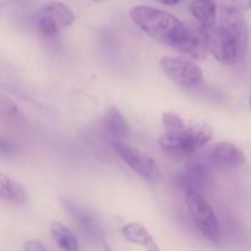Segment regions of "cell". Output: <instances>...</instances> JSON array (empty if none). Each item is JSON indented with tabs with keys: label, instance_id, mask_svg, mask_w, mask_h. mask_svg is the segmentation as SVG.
<instances>
[{
	"label": "cell",
	"instance_id": "obj_17",
	"mask_svg": "<svg viewBox=\"0 0 251 251\" xmlns=\"http://www.w3.org/2000/svg\"><path fill=\"white\" fill-rule=\"evenodd\" d=\"M162 124H163L166 131H173L179 130L185 126V122L183 118L176 112H166L162 115Z\"/></svg>",
	"mask_w": 251,
	"mask_h": 251
},
{
	"label": "cell",
	"instance_id": "obj_21",
	"mask_svg": "<svg viewBox=\"0 0 251 251\" xmlns=\"http://www.w3.org/2000/svg\"><path fill=\"white\" fill-rule=\"evenodd\" d=\"M157 1L161 2V4H163V5H168V6H173V5L179 4V2H180L181 0H157Z\"/></svg>",
	"mask_w": 251,
	"mask_h": 251
},
{
	"label": "cell",
	"instance_id": "obj_8",
	"mask_svg": "<svg viewBox=\"0 0 251 251\" xmlns=\"http://www.w3.org/2000/svg\"><path fill=\"white\" fill-rule=\"evenodd\" d=\"M59 200H60L61 206L66 211V213L71 216V218L85 230V233H87L91 238H95L97 240L102 239L103 235H104L102 223L95 213L91 212L88 208L78 205L73 199L66 198V196H60Z\"/></svg>",
	"mask_w": 251,
	"mask_h": 251
},
{
	"label": "cell",
	"instance_id": "obj_5",
	"mask_svg": "<svg viewBox=\"0 0 251 251\" xmlns=\"http://www.w3.org/2000/svg\"><path fill=\"white\" fill-rule=\"evenodd\" d=\"M159 66L167 77L183 88L196 87L203 81L200 66L186 56H164L159 61Z\"/></svg>",
	"mask_w": 251,
	"mask_h": 251
},
{
	"label": "cell",
	"instance_id": "obj_2",
	"mask_svg": "<svg viewBox=\"0 0 251 251\" xmlns=\"http://www.w3.org/2000/svg\"><path fill=\"white\" fill-rule=\"evenodd\" d=\"M213 137V129L208 124L185 125L179 130L166 131L158 140L159 147L171 154L195 153L206 146Z\"/></svg>",
	"mask_w": 251,
	"mask_h": 251
},
{
	"label": "cell",
	"instance_id": "obj_18",
	"mask_svg": "<svg viewBox=\"0 0 251 251\" xmlns=\"http://www.w3.org/2000/svg\"><path fill=\"white\" fill-rule=\"evenodd\" d=\"M220 7L235 9L239 11H247L251 9V0H212Z\"/></svg>",
	"mask_w": 251,
	"mask_h": 251
},
{
	"label": "cell",
	"instance_id": "obj_6",
	"mask_svg": "<svg viewBox=\"0 0 251 251\" xmlns=\"http://www.w3.org/2000/svg\"><path fill=\"white\" fill-rule=\"evenodd\" d=\"M113 149L123 159V162L145 180L150 183H158L161 180L162 174L159 167L151 156L119 140L113 141Z\"/></svg>",
	"mask_w": 251,
	"mask_h": 251
},
{
	"label": "cell",
	"instance_id": "obj_14",
	"mask_svg": "<svg viewBox=\"0 0 251 251\" xmlns=\"http://www.w3.org/2000/svg\"><path fill=\"white\" fill-rule=\"evenodd\" d=\"M39 11L44 12V14H47L48 16H50L51 19L60 26L61 29L71 26L76 19L73 10H71L68 5H65L64 2L60 1L47 2V4H44L43 6L39 9Z\"/></svg>",
	"mask_w": 251,
	"mask_h": 251
},
{
	"label": "cell",
	"instance_id": "obj_11",
	"mask_svg": "<svg viewBox=\"0 0 251 251\" xmlns=\"http://www.w3.org/2000/svg\"><path fill=\"white\" fill-rule=\"evenodd\" d=\"M103 125H104L105 131L114 140L123 141L130 134V127L127 125L126 119L118 108L112 107L105 112L104 118H103Z\"/></svg>",
	"mask_w": 251,
	"mask_h": 251
},
{
	"label": "cell",
	"instance_id": "obj_20",
	"mask_svg": "<svg viewBox=\"0 0 251 251\" xmlns=\"http://www.w3.org/2000/svg\"><path fill=\"white\" fill-rule=\"evenodd\" d=\"M22 249L26 251H43L46 250L47 248L46 245L42 244V242H39V240H28V242L25 243Z\"/></svg>",
	"mask_w": 251,
	"mask_h": 251
},
{
	"label": "cell",
	"instance_id": "obj_4",
	"mask_svg": "<svg viewBox=\"0 0 251 251\" xmlns=\"http://www.w3.org/2000/svg\"><path fill=\"white\" fill-rule=\"evenodd\" d=\"M184 196L189 213L201 234L211 242H218L221 234L220 222L213 208L203 198L201 191L188 190L184 193Z\"/></svg>",
	"mask_w": 251,
	"mask_h": 251
},
{
	"label": "cell",
	"instance_id": "obj_7",
	"mask_svg": "<svg viewBox=\"0 0 251 251\" xmlns=\"http://www.w3.org/2000/svg\"><path fill=\"white\" fill-rule=\"evenodd\" d=\"M203 158L211 166L220 169H235L247 162L244 152L230 142H216L203 152Z\"/></svg>",
	"mask_w": 251,
	"mask_h": 251
},
{
	"label": "cell",
	"instance_id": "obj_22",
	"mask_svg": "<svg viewBox=\"0 0 251 251\" xmlns=\"http://www.w3.org/2000/svg\"><path fill=\"white\" fill-rule=\"evenodd\" d=\"M95 1H102V0H95Z\"/></svg>",
	"mask_w": 251,
	"mask_h": 251
},
{
	"label": "cell",
	"instance_id": "obj_13",
	"mask_svg": "<svg viewBox=\"0 0 251 251\" xmlns=\"http://www.w3.org/2000/svg\"><path fill=\"white\" fill-rule=\"evenodd\" d=\"M122 234L124 235V238L129 242L134 243V244L141 245L142 248L151 251L158 250L156 242H154L153 237L150 234L149 230L141 226L140 223L132 222L126 225L125 227H123Z\"/></svg>",
	"mask_w": 251,
	"mask_h": 251
},
{
	"label": "cell",
	"instance_id": "obj_9",
	"mask_svg": "<svg viewBox=\"0 0 251 251\" xmlns=\"http://www.w3.org/2000/svg\"><path fill=\"white\" fill-rule=\"evenodd\" d=\"M211 176L207 167L201 162L189 164L183 172L176 176V185L183 190V193L188 190L202 191L210 184Z\"/></svg>",
	"mask_w": 251,
	"mask_h": 251
},
{
	"label": "cell",
	"instance_id": "obj_1",
	"mask_svg": "<svg viewBox=\"0 0 251 251\" xmlns=\"http://www.w3.org/2000/svg\"><path fill=\"white\" fill-rule=\"evenodd\" d=\"M130 19L154 41L168 46L195 60H203L208 47L203 32L194 31L174 15L146 5L134 6Z\"/></svg>",
	"mask_w": 251,
	"mask_h": 251
},
{
	"label": "cell",
	"instance_id": "obj_10",
	"mask_svg": "<svg viewBox=\"0 0 251 251\" xmlns=\"http://www.w3.org/2000/svg\"><path fill=\"white\" fill-rule=\"evenodd\" d=\"M189 10L202 29L211 28L217 24V4L212 0H193L189 4Z\"/></svg>",
	"mask_w": 251,
	"mask_h": 251
},
{
	"label": "cell",
	"instance_id": "obj_3",
	"mask_svg": "<svg viewBox=\"0 0 251 251\" xmlns=\"http://www.w3.org/2000/svg\"><path fill=\"white\" fill-rule=\"evenodd\" d=\"M208 50L223 65H234L248 50L249 41L242 38L220 24L202 29Z\"/></svg>",
	"mask_w": 251,
	"mask_h": 251
},
{
	"label": "cell",
	"instance_id": "obj_12",
	"mask_svg": "<svg viewBox=\"0 0 251 251\" xmlns=\"http://www.w3.org/2000/svg\"><path fill=\"white\" fill-rule=\"evenodd\" d=\"M0 198L12 206H24L27 201L24 186L5 174H0Z\"/></svg>",
	"mask_w": 251,
	"mask_h": 251
},
{
	"label": "cell",
	"instance_id": "obj_16",
	"mask_svg": "<svg viewBox=\"0 0 251 251\" xmlns=\"http://www.w3.org/2000/svg\"><path fill=\"white\" fill-rule=\"evenodd\" d=\"M36 26L39 34L46 37V38H53V37L58 36L61 29L60 26L50 16L39 11V10L36 14Z\"/></svg>",
	"mask_w": 251,
	"mask_h": 251
},
{
	"label": "cell",
	"instance_id": "obj_19",
	"mask_svg": "<svg viewBox=\"0 0 251 251\" xmlns=\"http://www.w3.org/2000/svg\"><path fill=\"white\" fill-rule=\"evenodd\" d=\"M0 108H1V114L4 117L10 118H16L19 117V110H17V107L5 96H1V100H0Z\"/></svg>",
	"mask_w": 251,
	"mask_h": 251
},
{
	"label": "cell",
	"instance_id": "obj_23",
	"mask_svg": "<svg viewBox=\"0 0 251 251\" xmlns=\"http://www.w3.org/2000/svg\"><path fill=\"white\" fill-rule=\"evenodd\" d=\"M250 107H251V97H250Z\"/></svg>",
	"mask_w": 251,
	"mask_h": 251
},
{
	"label": "cell",
	"instance_id": "obj_15",
	"mask_svg": "<svg viewBox=\"0 0 251 251\" xmlns=\"http://www.w3.org/2000/svg\"><path fill=\"white\" fill-rule=\"evenodd\" d=\"M51 238L60 249L65 251L78 250V240L76 235L60 222H53L50 225Z\"/></svg>",
	"mask_w": 251,
	"mask_h": 251
}]
</instances>
